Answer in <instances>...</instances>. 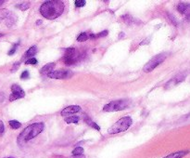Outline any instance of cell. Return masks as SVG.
<instances>
[{"label": "cell", "mask_w": 190, "mask_h": 158, "mask_svg": "<svg viewBox=\"0 0 190 158\" xmlns=\"http://www.w3.org/2000/svg\"><path fill=\"white\" fill-rule=\"evenodd\" d=\"M64 3L60 0H50L43 3L40 7V13L47 20H54L62 14Z\"/></svg>", "instance_id": "6da1fadb"}, {"label": "cell", "mask_w": 190, "mask_h": 158, "mask_svg": "<svg viewBox=\"0 0 190 158\" xmlns=\"http://www.w3.org/2000/svg\"><path fill=\"white\" fill-rule=\"evenodd\" d=\"M45 129L44 123H34L24 128L23 131L18 136V143L19 145H23L28 140L34 139V137L39 135Z\"/></svg>", "instance_id": "7a4b0ae2"}, {"label": "cell", "mask_w": 190, "mask_h": 158, "mask_svg": "<svg viewBox=\"0 0 190 158\" xmlns=\"http://www.w3.org/2000/svg\"><path fill=\"white\" fill-rule=\"evenodd\" d=\"M132 124H133V119L130 116H124L113 124L108 129V133L109 134H117V133L124 132L132 126Z\"/></svg>", "instance_id": "3957f363"}, {"label": "cell", "mask_w": 190, "mask_h": 158, "mask_svg": "<svg viewBox=\"0 0 190 158\" xmlns=\"http://www.w3.org/2000/svg\"><path fill=\"white\" fill-rule=\"evenodd\" d=\"M167 56H168L167 53H160L158 55H156L144 66L143 71L145 73H149L151 71H153L156 67H158L160 63H162V62L166 60Z\"/></svg>", "instance_id": "277c9868"}, {"label": "cell", "mask_w": 190, "mask_h": 158, "mask_svg": "<svg viewBox=\"0 0 190 158\" xmlns=\"http://www.w3.org/2000/svg\"><path fill=\"white\" fill-rule=\"evenodd\" d=\"M129 106V101L127 99H118V101H112L108 104L103 107L104 112H117L122 111Z\"/></svg>", "instance_id": "5b68a950"}, {"label": "cell", "mask_w": 190, "mask_h": 158, "mask_svg": "<svg viewBox=\"0 0 190 158\" xmlns=\"http://www.w3.org/2000/svg\"><path fill=\"white\" fill-rule=\"evenodd\" d=\"M72 76V73L70 71H65V70H57V71H52L50 72L47 76L52 79H67L70 78Z\"/></svg>", "instance_id": "8992f818"}, {"label": "cell", "mask_w": 190, "mask_h": 158, "mask_svg": "<svg viewBox=\"0 0 190 158\" xmlns=\"http://www.w3.org/2000/svg\"><path fill=\"white\" fill-rule=\"evenodd\" d=\"M11 91H12V93L10 94V96H9V101H16V99L24 98V96H25V92H24V90L18 85H12L11 86Z\"/></svg>", "instance_id": "52a82bcc"}, {"label": "cell", "mask_w": 190, "mask_h": 158, "mask_svg": "<svg viewBox=\"0 0 190 158\" xmlns=\"http://www.w3.org/2000/svg\"><path fill=\"white\" fill-rule=\"evenodd\" d=\"M177 10L185 16L187 20H190V4L180 3L177 5Z\"/></svg>", "instance_id": "ba28073f"}, {"label": "cell", "mask_w": 190, "mask_h": 158, "mask_svg": "<svg viewBox=\"0 0 190 158\" xmlns=\"http://www.w3.org/2000/svg\"><path fill=\"white\" fill-rule=\"evenodd\" d=\"M80 111H81V107L78 106V105L68 106V107H66L65 109H63L62 111H61V115L66 116V115H69V114L78 113V112H80Z\"/></svg>", "instance_id": "9c48e42d"}, {"label": "cell", "mask_w": 190, "mask_h": 158, "mask_svg": "<svg viewBox=\"0 0 190 158\" xmlns=\"http://www.w3.org/2000/svg\"><path fill=\"white\" fill-rule=\"evenodd\" d=\"M185 78V74H177L175 77H173L171 81H169L167 84L165 85V89H168V88H170V86L177 85L178 83L184 81Z\"/></svg>", "instance_id": "30bf717a"}, {"label": "cell", "mask_w": 190, "mask_h": 158, "mask_svg": "<svg viewBox=\"0 0 190 158\" xmlns=\"http://www.w3.org/2000/svg\"><path fill=\"white\" fill-rule=\"evenodd\" d=\"M36 52H37V48L35 47V46H32V48H30L25 52V54L23 55L22 60H25V59L29 60V59H31V58H34V56L36 54Z\"/></svg>", "instance_id": "8fae6325"}, {"label": "cell", "mask_w": 190, "mask_h": 158, "mask_svg": "<svg viewBox=\"0 0 190 158\" xmlns=\"http://www.w3.org/2000/svg\"><path fill=\"white\" fill-rule=\"evenodd\" d=\"M54 67H55V63H54V62H51V63H47V64H45L44 67L40 70V73H41V74H44V76H45V74L47 76L49 73L52 72L53 69H54Z\"/></svg>", "instance_id": "7c38bea8"}, {"label": "cell", "mask_w": 190, "mask_h": 158, "mask_svg": "<svg viewBox=\"0 0 190 158\" xmlns=\"http://www.w3.org/2000/svg\"><path fill=\"white\" fill-rule=\"evenodd\" d=\"M188 153H189L188 151H180V152L172 153L171 155H169L163 158H183L184 156L187 155Z\"/></svg>", "instance_id": "4fadbf2b"}, {"label": "cell", "mask_w": 190, "mask_h": 158, "mask_svg": "<svg viewBox=\"0 0 190 158\" xmlns=\"http://www.w3.org/2000/svg\"><path fill=\"white\" fill-rule=\"evenodd\" d=\"M79 60V58L78 57H67V56H64L63 57V62L66 64V65H72V64H75L76 62Z\"/></svg>", "instance_id": "5bb4252c"}, {"label": "cell", "mask_w": 190, "mask_h": 158, "mask_svg": "<svg viewBox=\"0 0 190 158\" xmlns=\"http://www.w3.org/2000/svg\"><path fill=\"white\" fill-rule=\"evenodd\" d=\"M85 122L88 125V126H90L91 127H93V128H95V129H97V131H99L100 130V127H99V126L97 124V123H95V122H93L92 120H91L88 116H85Z\"/></svg>", "instance_id": "9a60e30c"}, {"label": "cell", "mask_w": 190, "mask_h": 158, "mask_svg": "<svg viewBox=\"0 0 190 158\" xmlns=\"http://www.w3.org/2000/svg\"><path fill=\"white\" fill-rule=\"evenodd\" d=\"M64 56H67V57H77V53H76L75 48H66Z\"/></svg>", "instance_id": "2e32d148"}, {"label": "cell", "mask_w": 190, "mask_h": 158, "mask_svg": "<svg viewBox=\"0 0 190 158\" xmlns=\"http://www.w3.org/2000/svg\"><path fill=\"white\" fill-rule=\"evenodd\" d=\"M9 125L11 128H13V129H18V128L22 127V124H20L19 121H17V120H10V121H9Z\"/></svg>", "instance_id": "e0dca14e"}, {"label": "cell", "mask_w": 190, "mask_h": 158, "mask_svg": "<svg viewBox=\"0 0 190 158\" xmlns=\"http://www.w3.org/2000/svg\"><path fill=\"white\" fill-rule=\"evenodd\" d=\"M80 118L78 116H69V117L65 118V122L67 124H72V123H78Z\"/></svg>", "instance_id": "ac0fdd59"}, {"label": "cell", "mask_w": 190, "mask_h": 158, "mask_svg": "<svg viewBox=\"0 0 190 158\" xmlns=\"http://www.w3.org/2000/svg\"><path fill=\"white\" fill-rule=\"evenodd\" d=\"M122 19H123V22H124L126 24H128V25H131V24H133L135 22V20L131 17L130 15H124L122 16Z\"/></svg>", "instance_id": "d6986e66"}, {"label": "cell", "mask_w": 190, "mask_h": 158, "mask_svg": "<svg viewBox=\"0 0 190 158\" xmlns=\"http://www.w3.org/2000/svg\"><path fill=\"white\" fill-rule=\"evenodd\" d=\"M89 38V35L87 33H82L79 35V36L77 37V41L78 42H84V41L87 40Z\"/></svg>", "instance_id": "ffe728a7"}, {"label": "cell", "mask_w": 190, "mask_h": 158, "mask_svg": "<svg viewBox=\"0 0 190 158\" xmlns=\"http://www.w3.org/2000/svg\"><path fill=\"white\" fill-rule=\"evenodd\" d=\"M30 6H31V4L30 3H22V4H18L17 7L18 9H20V10H28L29 7H30Z\"/></svg>", "instance_id": "44dd1931"}, {"label": "cell", "mask_w": 190, "mask_h": 158, "mask_svg": "<svg viewBox=\"0 0 190 158\" xmlns=\"http://www.w3.org/2000/svg\"><path fill=\"white\" fill-rule=\"evenodd\" d=\"M84 153V148L82 147H76L72 151V155H81Z\"/></svg>", "instance_id": "7402d4cb"}, {"label": "cell", "mask_w": 190, "mask_h": 158, "mask_svg": "<svg viewBox=\"0 0 190 158\" xmlns=\"http://www.w3.org/2000/svg\"><path fill=\"white\" fill-rule=\"evenodd\" d=\"M38 63V61L35 59V58H31V59H29L25 61V64H29V65H35Z\"/></svg>", "instance_id": "603a6c76"}, {"label": "cell", "mask_w": 190, "mask_h": 158, "mask_svg": "<svg viewBox=\"0 0 190 158\" xmlns=\"http://www.w3.org/2000/svg\"><path fill=\"white\" fill-rule=\"evenodd\" d=\"M19 45H20V42H18V43L14 44V45H13V47L11 48L10 50H9V52H7V54H9V56H10V55H13V54L16 52V49H17V48L19 47Z\"/></svg>", "instance_id": "cb8c5ba5"}, {"label": "cell", "mask_w": 190, "mask_h": 158, "mask_svg": "<svg viewBox=\"0 0 190 158\" xmlns=\"http://www.w3.org/2000/svg\"><path fill=\"white\" fill-rule=\"evenodd\" d=\"M9 15V11L7 10H0V19H4L6 18L7 16Z\"/></svg>", "instance_id": "d4e9b609"}, {"label": "cell", "mask_w": 190, "mask_h": 158, "mask_svg": "<svg viewBox=\"0 0 190 158\" xmlns=\"http://www.w3.org/2000/svg\"><path fill=\"white\" fill-rule=\"evenodd\" d=\"M86 4V1L85 0H76L75 1V6L77 7H84L85 5Z\"/></svg>", "instance_id": "484cf974"}, {"label": "cell", "mask_w": 190, "mask_h": 158, "mask_svg": "<svg viewBox=\"0 0 190 158\" xmlns=\"http://www.w3.org/2000/svg\"><path fill=\"white\" fill-rule=\"evenodd\" d=\"M108 34H109V32L107 30L100 32V33H98V34L96 35V38H98V37H105V36H107V35Z\"/></svg>", "instance_id": "4316f807"}, {"label": "cell", "mask_w": 190, "mask_h": 158, "mask_svg": "<svg viewBox=\"0 0 190 158\" xmlns=\"http://www.w3.org/2000/svg\"><path fill=\"white\" fill-rule=\"evenodd\" d=\"M29 77H30V74H29L28 71H24V72H22V74H20V78L22 79H28Z\"/></svg>", "instance_id": "83f0119b"}, {"label": "cell", "mask_w": 190, "mask_h": 158, "mask_svg": "<svg viewBox=\"0 0 190 158\" xmlns=\"http://www.w3.org/2000/svg\"><path fill=\"white\" fill-rule=\"evenodd\" d=\"M168 16H169V18H170V20H171V22H172L173 24H174V25H177V24H178L176 19L174 18V16H172V15H171V14H168Z\"/></svg>", "instance_id": "f1b7e54d"}, {"label": "cell", "mask_w": 190, "mask_h": 158, "mask_svg": "<svg viewBox=\"0 0 190 158\" xmlns=\"http://www.w3.org/2000/svg\"><path fill=\"white\" fill-rule=\"evenodd\" d=\"M19 66H20V62H16V63L13 65V68L11 69V72H12V73H15L16 70L19 68Z\"/></svg>", "instance_id": "f546056e"}, {"label": "cell", "mask_w": 190, "mask_h": 158, "mask_svg": "<svg viewBox=\"0 0 190 158\" xmlns=\"http://www.w3.org/2000/svg\"><path fill=\"white\" fill-rule=\"evenodd\" d=\"M4 130H5V127H4V123L0 120V134H3Z\"/></svg>", "instance_id": "4dcf8cb0"}, {"label": "cell", "mask_w": 190, "mask_h": 158, "mask_svg": "<svg viewBox=\"0 0 190 158\" xmlns=\"http://www.w3.org/2000/svg\"><path fill=\"white\" fill-rule=\"evenodd\" d=\"M68 158H85V156L84 155H72V156L68 157Z\"/></svg>", "instance_id": "1f68e13d"}, {"label": "cell", "mask_w": 190, "mask_h": 158, "mask_svg": "<svg viewBox=\"0 0 190 158\" xmlns=\"http://www.w3.org/2000/svg\"><path fill=\"white\" fill-rule=\"evenodd\" d=\"M148 41H149V39H146V40H144L142 43H140V45H145V44H147V43H148Z\"/></svg>", "instance_id": "d6a6232c"}, {"label": "cell", "mask_w": 190, "mask_h": 158, "mask_svg": "<svg viewBox=\"0 0 190 158\" xmlns=\"http://www.w3.org/2000/svg\"><path fill=\"white\" fill-rule=\"evenodd\" d=\"M124 35H125V34H124V33H122V32L121 34H120V35H119V38H122V37H123V36H124Z\"/></svg>", "instance_id": "836d02e7"}, {"label": "cell", "mask_w": 190, "mask_h": 158, "mask_svg": "<svg viewBox=\"0 0 190 158\" xmlns=\"http://www.w3.org/2000/svg\"><path fill=\"white\" fill-rule=\"evenodd\" d=\"M5 3V1H4V0H0V6L2 5V4H4Z\"/></svg>", "instance_id": "e575fe53"}, {"label": "cell", "mask_w": 190, "mask_h": 158, "mask_svg": "<svg viewBox=\"0 0 190 158\" xmlns=\"http://www.w3.org/2000/svg\"><path fill=\"white\" fill-rule=\"evenodd\" d=\"M3 35H4V34H0V37H1V36H3Z\"/></svg>", "instance_id": "d590c367"}, {"label": "cell", "mask_w": 190, "mask_h": 158, "mask_svg": "<svg viewBox=\"0 0 190 158\" xmlns=\"http://www.w3.org/2000/svg\"><path fill=\"white\" fill-rule=\"evenodd\" d=\"M6 158H15V157H6Z\"/></svg>", "instance_id": "8d00e7d4"}]
</instances>
